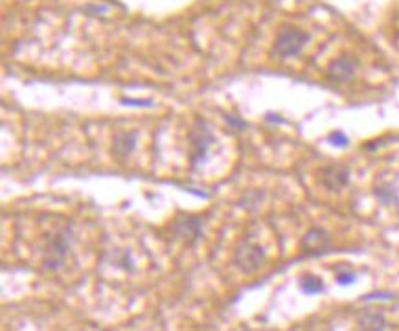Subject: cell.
<instances>
[{
	"mask_svg": "<svg viewBox=\"0 0 399 331\" xmlns=\"http://www.w3.org/2000/svg\"><path fill=\"white\" fill-rule=\"evenodd\" d=\"M72 247V227L66 225L46 239L43 250V267L46 271H59L66 262Z\"/></svg>",
	"mask_w": 399,
	"mask_h": 331,
	"instance_id": "6da1fadb",
	"label": "cell"
},
{
	"mask_svg": "<svg viewBox=\"0 0 399 331\" xmlns=\"http://www.w3.org/2000/svg\"><path fill=\"white\" fill-rule=\"evenodd\" d=\"M265 262V250L260 243L252 241V239H243L239 243V247L234 252V265L245 274H252L263 265Z\"/></svg>",
	"mask_w": 399,
	"mask_h": 331,
	"instance_id": "7a4b0ae2",
	"label": "cell"
},
{
	"mask_svg": "<svg viewBox=\"0 0 399 331\" xmlns=\"http://www.w3.org/2000/svg\"><path fill=\"white\" fill-rule=\"evenodd\" d=\"M190 164L193 168L206 158V153L213 142V134L204 120H197L190 129Z\"/></svg>",
	"mask_w": 399,
	"mask_h": 331,
	"instance_id": "3957f363",
	"label": "cell"
},
{
	"mask_svg": "<svg viewBox=\"0 0 399 331\" xmlns=\"http://www.w3.org/2000/svg\"><path fill=\"white\" fill-rule=\"evenodd\" d=\"M307 41H309V35L306 31L296 30V28L281 30L274 41V54L281 59H291V57L300 55L304 46L307 45Z\"/></svg>",
	"mask_w": 399,
	"mask_h": 331,
	"instance_id": "277c9868",
	"label": "cell"
},
{
	"mask_svg": "<svg viewBox=\"0 0 399 331\" xmlns=\"http://www.w3.org/2000/svg\"><path fill=\"white\" fill-rule=\"evenodd\" d=\"M173 234L186 245H195L202 236V217L193 213H183L173 221Z\"/></svg>",
	"mask_w": 399,
	"mask_h": 331,
	"instance_id": "5b68a950",
	"label": "cell"
},
{
	"mask_svg": "<svg viewBox=\"0 0 399 331\" xmlns=\"http://www.w3.org/2000/svg\"><path fill=\"white\" fill-rule=\"evenodd\" d=\"M330 245H331L330 234L325 232L324 228H318V227L307 230V234L302 239V250L307 256H322L330 248Z\"/></svg>",
	"mask_w": 399,
	"mask_h": 331,
	"instance_id": "8992f818",
	"label": "cell"
},
{
	"mask_svg": "<svg viewBox=\"0 0 399 331\" xmlns=\"http://www.w3.org/2000/svg\"><path fill=\"white\" fill-rule=\"evenodd\" d=\"M320 180L330 192H340L350 184V169L340 164H330L322 168Z\"/></svg>",
	"mask_w": 399,
	"mask_h": 331,
	"instance_id": "52a82bcc",
	"label": "cell"
},
{
	"mask_svg": "<svg viewBox=\"0 0 399 331\" xmlns=\"http://www.w3.org/2000/svg\"><path fill=\"white\" fill-rule=\"evenodd\" d=\"M357 72V61L350 55H339L335 61H331L328 66V78L335 83H346Z\"/></svg>",
	"mask_w": 399,
	"mask_h": 331,
	"instance_id": "ba28073f",
	"label": "cell"
},
{
	"mask_svg": "<svg viewBox=\"0 0 399 331\" xmlns=\"http://www.w3.org/2000/svg\"><path fill=\"white\" fill-rule=\"evenodd\" d=\"M138 136L134 131H123V133H116L113 136V155L120 160L131 157V153L136 148Z\"/></svg>",
	"mask_w": 399,
	"mask_h": 331,
	"instance_id": "9c48e42d",
	"label": "cell"
},
{
	"mask_svg": "<svg viewBox=\"0 0 399 331\" xmlns=\"http://www.w3.org/2000/svg\"><path fill=\"white\" fill-rule=\"evenodd\" d=\"M357 327H359V331H384L386 320L381 313H362L357 318Z\"/></svg>",
	"mask_w": 399,
	"mask_h": 331,
	"instance_id": "30bf717a",
	"label": "cell"
},
{
	"mask_svg": "<svg viewBox=\"0 0 399 331\" xmlns=\"http://www.w3.org/2000/svg\"><path fill=\"white\" fill-rule=\"evenodd\" d=\"M300 289L306 295H320L324 291V282H322L318 276H313V274H307V276L302 278Z\"/></svg>",
	"mask_w": 399,
	"mask_h": 331,
	"instance_id": "8fae6325",
	"label": "cell"
},
{
	"mask_svg": "<svg viewBox=\"0 0 399 331\" xmlns=\"http://www.w3.org/2000/svg\"><path fill=\"white\" fill-rule=\"evenodd\" d=\"M375 197L379 201L381 204L384 206H390V204H395L397 203V192H395L392 186H379V188H375Z\"/></svg>",
	"mask_w": 399,
	"mask_h": 331,
	"instance_id": "7c38bea8",
	"label": "cell"
},
{
	"mask_svg": "<svg viewBox=\"0 0 399 331\" xmlns=\"http://www.w3.org/2000/svg\"><path fill=\"white\" fill-rule=\"evenodd\" d=\"M225 120H227L228 127H232L234 131H245L248 127V124H246L245 120L239 118V116H234V114H225Z\"/></svg>",
	"mask_w": 399,
	"mask_h": 331,
	"instance_id": "4fadbf2b",
	"label": "cell"
},
{
	"mask_svg": "<svg viewBox=\"0 0 399 331\" xmlns=\"http://www.w3.org/2000/svg\"><path fill=\"white\" fill-rule=\"evenodd\" d=\"M394 295L392 292H370V295H365L362 300L365 302H392L394 300Z\"/></svg>",
	"mask_w": 399,
	"mask_h": 331,
	"instance_id": "5bb4252c",
	"label": "cell"
},
{
	"mask_svg": "<svg viewBox=\"0 0 399 331\" xmlns=\"http://www.w3.org/2000/svg\"><path fill=\"white\" fill-rule=\"evenodd\" d=\"M357 280V274L353 271H339L337 272V283L340 285H351Z\"/></svg>",
	"mask_w": 399,
	"mask_h": 331,
	"instance_id": "9a60e30c",
	"label": "cell"
},
{
	"mask_svg": "<svg viewBox=\"0 0 399 331\" xmlns=\"http://www.w3.org/2000/svg\"><path fill=\"white\" fill-rule=\"evenodd\" d=\"M348 136L346 134H342V133H333L330 136V143L331 145H337V148H344V145H348Z\"/></svg>",
	"mask_w": 399,
	"mask_h": 331,
	"instance_id": "2e32d148",
	"label": "cell"
},
{
	"mask_svg": "<svg viewBox=\"0 0 399 331\" xmlns=\"http://www.w3.org/2000/svg\"><path fill=\"white\" fill-rule=\"evenodd\" d=\"M120 101L125 105H151L153 103L151 99H131V98H122Z\"/></svg>",
	"mask_w": 399,
	"mask_h": 331,
	"instance_id": "e0dca14e",
	"label": "cell"
}]
</instances>
